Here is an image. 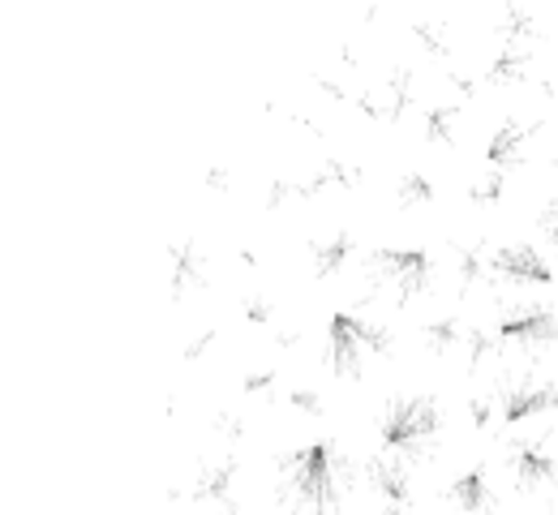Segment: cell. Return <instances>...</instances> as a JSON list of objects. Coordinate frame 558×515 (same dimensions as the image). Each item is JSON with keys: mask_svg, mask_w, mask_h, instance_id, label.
<instances>
[{"mask_svg": "<svg viewBox=\"0 0 558 515\" xmlns=\"http://www.w3.org/2000/svg\"><path fill=\"white\" fill-rule=\"evenodd\" d=\"M279 490L296 515H331L344 499V459L331 442L296 446L279 468Z\"/></svg>", "mask_w": 558, "mask_h": 515, "instance_id": "cell-1", "label": "cell"}, {"mask_svg": "<svg viewBox=\"0 0 558 515\" xmlns=\"http://www.w3.org/2000/svg\"><path fill=\"white\" fill-rule=\"evenodd\" d=\"M383 451L400 464H417L425 451H434L438 430H442V413L429 395H400L387 413H383Z\"/></svg>", "mask_w": 558, "mask_h": 515, "instance_id": "cell-2", "label": "cell"}, {"mask_svg": "<svg viewBox=\"0 0 558 515\" xmlns=\"http://www.w3.org/2000/svg\"><path fill=\"white\" fill-rule=\"evenodd\" d=\"M383 348H387V335L374 322L356 318L349 309L331 314V322H327V353H331V369L340 378H361V369L369 366Z\"/></svg>", "mask_w": 558, "mask_h": 515, "instance_id": "cell-3", "label": "cell"}, {"mask_svg": "<svg viewBox=\"0 0 558 515\" xmlns=\"http://www.w3.org/2000/svg\"><path fill=\"white\" fill-rule=\"evenodd\" d=\"M374 271L387 289H396L400 296H417L429 284V254L425 249H378L374 254Z\"/></svg>", "mask_w": 558, "mask_h": 515, "instance_id": "cell-4", "label": "cell"}, {"mask_svg": "<svg viewBox=\"0 0 558 515\" xmlns=\"http://www.w3.org/2000/svg\"><path fill=\"white\" fill-rule=\"evenodd\" d=\"M498 340L507 344H555L558 340V318L546 305H515L498 318Z\"/></svg>", "mask_w": 558, "mask_h": 515, "instance_id": "cell-5", "label": "cell"}, {"mask_svg": "<svg viewBox=\"0 0 558 515\" xmlns=\"http://www.w3.org/2000/svg\"><path fill=\"white\" fill-rule=\"evenodd\" d=\"M489 271L494 275H502L507 284H520V289H546V284H555V271H550V262L533 249V245H502L494 258H489Z\"/></svg>", "mask_w": 558, "mask_h": 515, "instance_id": "cell-6", "label": "cell"}, {"mask_svg": "<svg viewBox=\"0 0 558 515\" xmlns=\"http://www.w3.org/2000/svg\"><path fill=\"white\" fill-rule=\"evenodd\" d=\"M555 404H558L555 387H550V382H533V378L511 382V387L498 395V413H502L507 426H520V421H529V417H537V413H546V408H555Z\"/></svg>", "mask_w": 558, "mask_h": 515, "instance_id": "cell-7", "label": "cell"}, {"mask_svg": "<svg viewBox=\"0 0 558 515\" xmlns=\"http://www.w3.org/2000/svg\"><path fill=\"white\" fill-rule=\"evenodd\" d=\"M507 464H511V473H515L520 490H542V486H550V481L558 477V468H555V459H550V451H546V442L520 439L511 451H507Z\"/></svg>", "mask_w": 558, "mask_h": 515, "instance_id": "cell-8", "label": "cell"}, {"mask_svg": "<svg viewBox=\"0 0 558 515\" xmlns=\"http://www.w3.org/2000/svg\"><path fill=\"white\" fill-rule=\"evenodd\" d=\"M451 503L469 515L489 512V507H494V490H489L486 468H469L464 477H456V486H451Z\"/></svg>", "mask_w": 558, "mask_h": 515, "instance_id": "cell-9", "label": "cell"}, {"mask_svg": "<svg viewBox=\"0 0 558 515\" xmlns=\"http://www.w3.org/2000/svg\"><path fill=\"white\" fill-rule=\"evenodd\" d=\"M524 138H529V130L520 125V121H502L498 125V134L489 138V163L494 168H507V163H515L520 159V147H524Z\"/></svg>", "mask_w": 558, "mask_h": 515, "instance_id": "cell-10", "label": "cell"}, {"mask_svg": "<svg viewBox=\"0 0 558 515\" xmlns=\"http://www.w3.org/2000/svg\"><path fill=\"white\" fill-rule=\"evenodd\" d=\"M352 254V236H331L327 245H314V271L318 275H331L344 267V258Z\"/></svg>", "mask_w": 558, "mask_h": 515, "instance_id": "cell-11", "label": "cell"}, {"mask_svg": "<svg viewBox=\"0 0 558 515\" xmlns=\"http://www.w3.org/2000/svg\"><path fill=\"white\" fill-rule=\"evenodd\" d=\"M542 228H546V236H550V245L558 249V198L546 207V216H542Z\"/></svg>", "mask_w": 558, "mask_h": 515, "instance_id": "cell-12", "label": "cell"}, {"mask_svg": "<svg viewBox=\"0 0 558 515\" xmlns=\"http://www.w3.org/2000/svg\"><path fill=\"white\" fill-rule=\"evenodd\" d=\"M417 198H434V185H425L421 176H409V194H404V203H417Z\"/></svg>", "mask_w": 558, "mask_h": 515, "instance_id": "cell-13", "label": "cell"}]
</instances>
